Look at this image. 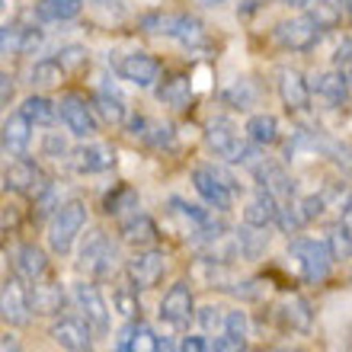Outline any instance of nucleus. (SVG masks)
Listing matches in <instances>:
<instances>
[{
    "instance_id": "a18cd8bd",
    "label": "nucleus",
    "mask_w": 352,
    "mask_h": 352,
    "mask_svg": "<svg viewBox=\"0 0 352 352\" xmlns=\"http://www.w3.org/2000/svg\"><path fill=\"white\" fill-rule=\"evenodd\" d=\"M247 314L243 311H228V317H224V330L234 336H247Z\"/></svg>"
},
{
    "instance_id": "7c9ffc66",
    "label": "nucleus",
    "mask_w": 352,
    "mask_h": 352,
    "mask_svg": "<svg viewBox=\"0 0 352 352\" xmlns=\"http://www.w3.org/2000/svg\"><path fill=\"white\" fill-rule=\"evenodd\" d=\"M243 131H247V138H250L253 144L266 148V144H276L278 141V119L269 116V112H256V116L247 119V129Z\"/></svg>"
},
{
    "instance_id": "c9c22d12",
    "label": "nucleus",
    "mask_w": 352,
    "mask_h": 352,
    "mask_svg": "<svg viewBox=\"0 0 352 352\" xmlns=\"http://www.w3.org/2000/svg\"><path fill=\"white\" fill-rule=\"evenodd\" d=\"M327 247L333 253V260H352V228L346 221H336L327 228Z\"/></svg>"
},
{
    "instance_id": "3c124183",
    "label": "nucleus",
    "mask_w": 352,
    "mask_h": 352,
    "mask_svg": "<svg viewBox=\"0 0 352 352\" xmlns=\"http://www.w3.org/2000/svg\"><path fill=\"white\" fill-rule=\"evenodd\" d=\"M144 129H148V119H144V116H138V119L129 122V131H131V135H141V138H144V135H148Z\"/></svg>"
},
{
    "instance_id": "393cba45",
    "label": "nucleus",
    "mask_w": 352,
    "mask_h": 352,
    "mask_svg": "<svg viewBox=\"0 0 352 352\" xmlns=\"http://www.w3.org/2000/svg\"><path fill=\"white\" fill-rule=\"evenodd\" d=\"M119 343L129 346L131 352H160V336H154V330L141 320H131V324L122 327Z\"/></svg>"
},
{
    "instance_id": "39448f33",
    "label": "nucleus",
    "mask_w": 352,
    "mask_h": 352,
    "mask_svg": "<svg viewBox=\"0 0 352 352\" xmlns=\"http://www.w3.org/2000/svg\"><path fill=\"white\" fill-rule=\"evenodd\" d=\"M84 224H87V205L84 202L71 199V202L58 205L55 214H52V221H48V247H52V253H58V256L71 253L77 234L84 231Z\"/></svg>"
},
{
    "instance_id": "052dcab7",
    "label": "nucleus",
    "mask_w": 352,
    "mask_h": 352,
    "mask_svg": "<svg viewBox=\"0 0 352 352\" xmlns=\"http://www.w3.org/2000/svg\"><path fill=\"white\" fill-rule=\"evenodd\" d=\"M276 352H305V349H288V346H285V349H276Z\"/></svg>"
},
{
    "instance_id": "58836bf2",
    "label": "nucleus",
    "mask_w": 352,
    "mask_h": 352,
    "mask_svg": "<svg viewBox=\"0 0 352 352\" xmlns=\"http://www.w3.org/2000/svg\"><path fill=\"white\" fill-rule=\"evenodd\" d=\"M112 311H119L122 317H135L141 311V305H138V288L131 285H119L116 292H112Z\"/></svg>"
},
{
    "instance_id": "7ed1b4c3",
    "label": "nucleus",
    "mask_w": 352,
    "mask_h": 352,
    "mask_svg": "<svg viewBox=\"0 0 352 352\" xmlns=\"http://www.w3.org/2000/svg\"><path fill=\"white\" fill-rule=\"evenodd\" d=\"M141 29L176 38L183 48H202L208 42L205 26L189 13H148V16H141Z\"/></svg>"
},
{
    "instance_id": "5701e85b",
    "label": "nucleus",
    "mask_w": 352,
    "mask_h": 352,
    "mask_svg": "<svg viewBox=\"0 0 352 352\" xmlns=\"http://www.w3.org/2000/svg\"><path fill=\"white\" fill-rule=\"evenodd\" d=\"M29 301H32V314H58L65 307V288L58 282H32L29 288Z\"/></svg>"
},
{
    "instance_id": "72a5a7b5",
    "label": "nucleus",
    "mask_w": 352,
    "mask_h": 352,
    "mask_svg": "<svg viewBox=\"0 0 352 352\" xmlns=\"http://www.w3.org/2000/svg\"><path fill=\"white\" fill-rule=\"evenodd\" d=\"M23 112H26V119L32 122V125H42V129L55 125L58 116H61L58 102H52L48 96H29V100L23 102Z\"/></svg>"
},
{
    "instance_id": "de8ad7c7",
    "label": "nucleus",
    "mask_w": 352,
    "mask_h": 352,
    "mask_svg": "<svg viewBox=\"0 0 352 352\" xmlns=\"http://www.w3.org/2000/svg\"><path fill=\"white\" fill-rule=\"evenodd\" d=\"M228 292H234L237 298H260L263 295V282H256V278H247V282H237V288L228 285Z\"/></svg>"
},
{
    "instance_id": "423d86ee",
    "label": "nucleus",
    "mask_w": 352,
    "mask_h": 352,
    "mask_svg": "<svg viewBox=\"0 0 352 352\" xmlns=\"http://www.w3.org/2000/svg\"><path fill=\"white\" fill-rule=\"evenodd\" d=\"M3 189H7V192H19V195L38 199L45 189H52V183H48V176L42 173V167H38L36 160L13 157L7 164V170H3Z\"/></svg>"
},
{
    "instance_id": "a19ab883",
    "label": "nucleus",
    "mask_w": 352,
    "mask_h": 352,
    "mask_svg": "<svg viewBox=\"0 0 352 352\" xmlns=\"http://www.w3.org/2000/svg\"><path fill=\"white\" fill-rule=\"evenodd\" d=\"M58 61L65 65V71H84L90 58H87V52L80 45H67L58 52Z\"/></svg>"
},
{
    "instance_id": "aec40b11",
    "label": "nucleus",
    "mask_w": 352,
    "mask_h": 352,
    "mask_svg": "<svg viewBox=\"0 0 352 352\" xmlns=\"http://www.w3.org/2000/svg\"><path fill=\"white\" fill-rule=\"evenodd\" d=\"M119 234L125 243H131V247L141 250V247H151V243L157 241V224L151 221L144 212H135L119 221Z\"/></svg>"
},
{
    "instance_id": "cd10ccee",
    "label": "nucleus",
    "mask_w": 352,
    "mask_h": 352,
    "mask_svg": "<svg viewBox=\"0 0 352 352\" xmlns=\"http://www.w3.org/2000/svg\"><path fill=\"white\" fill-rule=\"evenodd\" d=\"M42 45V32L32 26H3V52H16V55H29Z\"/></svg>"
},
{
    "instance_id": "4468645a",
    "label": "nucleus",
    "mask_w": 352,
    "mask_h": 352,
    "mask_svg": "<svg viewBox=\"0 0 352 352\" xmlns=\"http://www.w3.org/2000/svg\"><path fill=\"white\" fill-rule=\"evenodd\" d=\"M26 278L13 276L3 282V295H0V311H3V320L10 327H23L29 324L32 317V301H29V288L23 285Z\"/></svg>"
},
{
    "instance_id": "f704fd0d",
    "label": "nucleus",
    "mask_w": 352,
    "mask_h": 352,
    "mask_svg": "<svg viewBox=\"0 0 352 352\" xmlns=\"http://www.w3.org/2000/svg\"><path fill=\"white\" fill-rule=\"evenodd\" d=\"M65 74L67 71L58 58H42V61H36L32 71H29V84L32 87H58L65 80Z\"/></svg>"
},
{
    "instance_id": "bb28decb",
    "label": "nucleus",
    "mask_w": 352,
    "mask_h": 352,
    "mask_svg": "<svg viewBox=\"0 0 352 352\" xmlns=\"http://www.w3.org/2000/svg\"><path fill=\"white\" fill-rule=\"evenodd\" d=\"M266 228H253V224H243L241 231L234 234V241H237V253H241L243 260L256 263L263 253L269 250V234H263Z\"/></svg>"
},
{
    "instance_id": "a878e982",
    "label": "nucleus",
    "mask_w": 352,
    "mask_h": 352,
    "mask_svg": "<svg viewBox=\"0 0 352 352\" xmlns=\"http://www.w3.org/2000/svg\"><path fill=\"white\" fill-rule=\"evenodd\" d=\"M157 100L170 109H186L192 100V80L186 74H170L164 84L157 87Z\"/></svg>"
},
{
    "instance_id": "dca6fc26",
    "label": "nucleus",
    "mask_w": 352,
    "mask_h": 352,
    "mask_svg": "<svg viewBox=\"0 0 352 352\" xmlns=\"http://www.w3.org/2000/svg\"><path fill=\"white\" fill-rule=\"evenodd\" d=\"M278 96H282L288 112H307L314 90H311V84L305 80L301 71L285 67V71H278Z\"/></svg>"
},
{
    "instance_id": "4be33fe9",
    "label": "nucleus",
    "mask_w": 352,
    "mask_h": 352,
    "mask_svg": "<svg viewBox=\"0 0 352 352\" xmlns=\"http://www.w3.org/2000/svg\"><path fill=\"white\" fill-rule=\"evenodd\" d=\"M276 212H278V199L269 189H256L253 199L243 208V224H253V228H266V224H276Z\"/></svg>"
},
{
    "instance_id": "4c0bfd02",
    "label": "nucleus",
    "mask_w": 352,
    "mask_h": 352,
    "mask_svg": "<svg viewBox=\"0 0 352 352\" xmlns=\"http://www.w3.org/2000/svg\"><path fill=\"white\" fill-rule=\"evenodd\" d=\"M346 13V3L343 0H314L311 3V16L317 19V26L320 29H333Z\"/></svg>"
},
{
    "instance_id": "13d9d810",
    "label": "nucleus",
    "mask_w": 352,
    "mask_h": 352,
    "mask_svg": "<svg viewBox=\"0 0 352 352\" xmlns=\"http://www.w3.org/2000/svg\"><path fill=\"white\" fill-rule=\"evenodd\" d=\"M343 3H346V13H349V16H352V0H343Z\"/></svg>"
},
{
    "instance_id": "6e6d98bb",
    "label": "nucleus",
    "mask_w": 352,
    "mask_h": 352,
    "mask_svg": "<svg viewBox=\"0 0 352 352\" xmlns=\"http://www.w3.org/2000/svg\"><path fill=\"white\" fill-rule=\"evenodd\" d=\"M160 352H173V349H170V343H167V340H160Z\"/></svg>"
},
{
    "instance_id": "2f4dec72",
    "label": "nucleus",
    "mask_w": 352,
    "mask_h": 352,
    "mask_svg": "<svg viewBox=\"0 0 352 352\" xmlns=\"http://www.w3.org/2000/svg\"><path fill=\"white\" fill-rule=\"evenodd\" d=\"M80 7H84V0H38L36 16L42 23H65V19H74Z\"/></svg>"
},
{
    "instance_id": "8fccbe9b",
    "label": "nucleus",
    "mask_w": 352,
    "mask_h": 352,
    "mask_svg": "<svg viewBox=\"0 0 352 352\" xmlns=\"http://www.w3.org/2000/svg\"><path fill=\"white\" fill-rule=\"evenodd\" d=\"M176 352H208V346H205L202 336H183V343H179Z\"/></svg>"
},
{
    "instance_id": "864d4df0",
    "label": "nucleus",
    "mask_w": 352,
    "mask_h": 352,
    "mask_svg": "<svg viewBox=\"0 0 352 352\" xmlns=\"http://www.w3.org/2000/svg\"><path fill=\"white\" fill-rule=\"evenodd\" d=\"M3 352H19V346H16V340H13V336H3Z\"/></svg>"
},
{
    "instance_id": "473e14b6",
    "label": "nucleus",
    "mask_w": 352,
    "mask_h": 352,
    "mask_svg": "<svg viewBox=\"0 0 352 352\" xmlns=\"http://www.w3.org/2000/svg\"><path fill=\"white\" fill-rule=\"evenodd\" d=\"M93 109H96L100 122H106V125H122L125 116H129L122 96H116V93H109V90H100L96 96H93Z\"/></svg>"
},
{
    "instance_id": "f8f14e48",
    "label": "nucleus",
    "mask_w": 352,
    "mask_h": 352,
    "mask_svg": "<svg viewBox=\"0 0 352 352\" xmlns=\"http://www.w3.org/2000/svg\"><path fill=\"white\" fill-rule=\"evenodd\" d=\"M195 317V305H192V292L186 282H176L167 288V295L160 301V320L173 330H186L189 320Z\"/></svg>"
},
{
    "instance_id": "4d7b16f0",
    "label": "nucleus",
    "mask_w": 352,
    "mask_h": 352,
    "mask_svg": "<svg viewBox=\"0 0 352 352\" xmlns=\"http://www.w3.org/2000/svg\"><path fill=\"white\" fill-rule=\"evenodd\" d=\"M112 352H131V349H129V346H122V343H119V346H116V349H112Z\"/></svg>"
},
{
    "instance_id": "e2e57ef3",
    "label": "nucleus",
    "mask_w": 352,
    "mask_h": 352,
    "mask_svg": "<svg viewBox=\"0 0 352 352\" xmlns=\"http://www.w3.org/2000/svg\"><path fill=\"white\" fill-rule=\"evenodd\" d=\"M349 80H352V77H349Z\"/></svg>"
},
{
    "instance_id": "412c9836",
    "label": "nucleus",
    "mask_w": 352,
    "mask_h": 352,
    "mask_svg": "<svg viewBox=\"0 0 352 352\" xmlns=\"http://www.w3.org/2000/svg\"><path fill=\"white\" fill-rule=\"evenodd\" d=\"M349 87H352V80L343 74V71H327V74L314 77L311 90H314L324 102H330V106H343V102L349 100Z\"/></svg>"
},
{
    "instance_id": "e433bc0d",
    "label": "nucleus",
    "mask_w": 352,
    "mask_h": 352,
    "mask_svg": "<svg viewBox=\"0 0 352 352\" xmlns=\"http://www.w3.org/2000/svg\"><path fill=\"white\" fill-rule=\"evenodd\" d=\"M276 224L282 234H298L301 228L307 224L305 212H301V202L288 199V202H278V212H276Z\"/></svg>"
},
{
    "instance_id": "37998d69",
    "label": "nucleus",
    "mask_w": 352,
    "mask_h": 352,
    "mask_svg": "<svg viewBox=\"0 0 352 352\" xmlns=\"http://www.w3.org/2000/svg\"><path fill=\"white\" fill-rule=\"evenodd\" d=\"M199 324L205 327V330H214V327H224V317L228 314H221V307H214V305H205L202 311H199Z\"/></svg>"
},
{
    "instance_id": "49530a36",
    "label": "nucleus",
    "mask_w": 352,
    "mask_h": 352,
    "mask_svg": "<svg viewBox=\"0 0 352 352\" xmlns=\"http://www.w3.org/2000/svg\"><path fill=\"white\" fill-rule=\"evenodd\" d=\"M42 154L45 157H61V154H67V144L61 135H55V131H48L45 141H42Z\"/></svg>"
},
{
    "instance_id": "680f3d73",
    "label": "nucleus",
    "mask_w": 352,
    "mask_h": 352,
    "mask_svg": "<svg viewBox=\"0 0 352 352\" xmlns=\"http://www.w3.org/2000/svg\"><path fill=\"white\" fill-rule=\"evenodd\" d=\"M346 208H349V218H352V195H349V202H346Z\"/></svg>"
},
{
    "instance_id": "6e6552de",
    "label": "nucleus",
    "mask_w": 352,
    "mask_h": 352,
    "mask_svg": "<svg viewBox=\"0 0 352 352\" xmlns=\"http://www.w3.org/2000/svg\"><path fill=\"white\" fill-rule=\"evenodd\" d=\"M58 109H61L65 129L71 131L74 138H93V135L100 131V116L93 109V102H87L80 93H65L61 102H58Z\"/></svg>"
},
{
    "instance_id": "ddd939ff",
    "label": "nucleus",
    "mask_w": 352,
    "mask_h": 352,
    "mask_svg": "<svg viewBox=\"0 0 352 352\" xmlns=\"http://www.w3.org/2000/svg\"><path fill=\"white\" fill-rule=\"evenodd\" d=\"M77 256H80V260H77V266L84 269L87 276L100 278V276H106V272H109V263L116 260V247H112L109 237H106L102 231H90Z\"/></svg>"
},
{
    "instance_id": "6ab92c4d",
    "label": "nucleus",
    "mask_w": 352,
    "mask_h": 352,
    "mask_svg": "<svg viewBox=\"0 0 352 352\" xmlns=\"http://www.w3.org/2000/svg\"><path fill=\"white\" fill-rule=\"evenodd\" d=\"M253 173H256V179H260L263 189H269L278 202L295 199V179H292V176H288L282 167H278V164H266V160H260V164L253 167Z\"/></svg>"
},
{
    "instance_id": "603ef678",
    "label": "nucleus",
    "mask_w": 352,
    "mask_h": 352,
    "mask_svg": "<svg viewBox=\"0 0 352 352\" xmlns=\"http://www.w3.org/2000/svg\"><path fill=\"white\" fill-rule=\"evenodd\" d=\"M0 80H3V90H0V100H3V106H7V102H10V96H13V84H10V74H3V77H0Z\"/></svg>"
},
{
    "instance_id": "f3484780",
    "label": "nucleus",
    "mask_w": 352,
    "mask_h": 352,
    "mask_svg": "<svg viewBox=\"0 0 352 352\" xmlns=\"http://www.w3.org/2000/svg\"><path fill=\"white\" fill-rule=\"evenodd\" d=\"M71 164L77 173H106L116 164V151L109 144H80L77 151H71Z\"/></svg>"
},
{
    "instance_id": "09e8293b",
    "label": "nucleus",
    "mask_w": 352,
    "mask_h": 352,
    "mask_svg": "<svg viewBox=\"0 0 352 352\" xmlns=\"http://www.w3.org/2000/svg\"><path fill=\"white\" fill-rule=\"evenodd\" d=\"M333 65L336 67H352V38H346L343 45L333 52Z\"/></svg>"
},
{
    "instance_id": "5fc2aeb1",
    "label": "nucleus",
    "mask_w": 352,
    "mask_h": 352,
    "mask_svg": "<svg viewBox=\"0 0 352 352\" xmlns=\"http://www.w3.org/2000/svg\"><path fill=\"white\" fill-rule=\"evenodd\" d=\"M282 3H288V7H311L314 0H282Z\"/></svg>"
},
{
    "instance_id": "9b49d317",
    "label": "nucleus",
    "mask_w": 352,
    "mask_h": 352,
    "mask_svg": "<svg viewBox=\"0 0 352 352\" xmlns=\"http://www.w3.org/2000/svg\"><path fill=\"white\" fill-rule=\"evenodd\" d=\"M48 333L67 352H93V327L87 317H71V314L58 317Z\"/></svg>"
},
{
    "instance_id": "1a4fd4ad",
    "label": "nucleus",
    "mask_w": 352,
    "mask_h": 352,
    "mask_svg": "<svg viewBox=\"0 0 352 352\" xmlns=\"http://www.w3.org/2000/svg\"><path fill=\"white\" fill-rule=\"evenodd\" d=\"M112 71L135 87H154L160 80V61L148 52H129L112 61Z\"/></svg>"
},
{
    "instance_id": "0eeeda50",
    "label": "nucleus",
    "mask_w": 352,
    "mask_h": 352,
    "mask_svg": "<svg viewBox=\"0 0 352 352\" xmlns=\"http://www.w3.org/2000/svg\"><path fill=\"white\" fill-rule=\"evenodd\" d=\"M320 32L324 29L317 26V19L311 13H301V16H292V19H282L276 26V42L285 52H311V48L320 42Z\"/></svg>"
},
{
    "instance_id": "79ce46f5",
    "label": "nucleus",
    "mask_w": 352,
    "mask_h": 352,
    "mask_svg": "<svg viewBox=\"0 0 352 352\" xmlns=\"http://www.w3.org/2000/svg\"><path fill=\"white\" fill-rule=\"evenodd\" d=\"M212 352H247V336H234L224 330L221 336H214Z\"/></svg>"
},
{
    "instance_id": "ea45409f",
    "label": "nucleus",
    "mask_w": 352,
    "mask_h": 352,
    "mask_svg": "<svg viewBox=\"0 0 352 352\" xmlns=\"http://www.w3.org/2000/svg\"><path fill=\"white\" fill-rule=\"evenodd\" d=\"M253 100H256V90L250 87V80H237L231 90L224 93V102L234 106V109H250Z\"/></svg>"
},
{
    "instance_id": "2eb2a0df",
    "label": "nucleus",
    "mask_w": 352,
    "mask_h": 352,
    "mask_svg": "<svg viewBox=\"0 0 352 352\" xmlns=\"http://www.w3.org/2000/svg\"><path fill=\"white\" fill-rule=\"evenodd\" d=\"M74 301L77 307L84 311V317L90 320V327L96 333H109V305H106V298L100 295V288L93 285V282H77L74 285Z\"/></svg>"
},
{
    "instance_id": "9d476101",
    "label": "nucleus",
    "mask_w": 352,
    "mask_h": 352,
    "mask_svg": "<svg viewBox=\"0 0 352 352\" xmlns=\"http://www.w3.org/2000/svg\"><path fill=\"white\" fill-rule=\"evenodd\" d=\"M164 272H167V256L160 250H138L125 263V276H129V282L138 288V292L154 288L160 278H164Z\"/></svg>"
},
{
    "instance_id": "a211bd4d",
    "label": "nucleus",
    "mask_w": 352,
    "mask_h": 352,
    "mask_svg": "<svg viewBox=\"0 0 352 352\" xmlns=\"http://www.w3.org/2000/svg\"><path fill=\"white\" fill-rule=\"evenodd\" d=\"M29 138H32V122L26 119L23 109L3 119V154L7 157H23V151L29 148Z\"/></svg>"
},
{
    "instance_id": "bf43d9fd",
    "label": "nucleus",
    "mask_w": 352,
    "mask_h": 352,
    "mask_svg": "<svg viewBox=\"0 0 352 352\" xmlns=\"http://www.w3.org/2000/svg\"><path fill=\"white\" fill-rule=\"evenodd\" d=\"M205 3H208V7H218V3H224V0H205Z\"/></svg>"
},
{
    "instance_id": "b1692460",
    "label": "nucleus",
    "mask_w": 352,
    "mask_h": 352,
    "mask_svg": "<svg viewBox=\"0 0 352 352\" xmlns=\"http://www.w3.org/2000/svg\"><path fill=\"white\" fill-rule=\"evenodd\" d=\"M48 272V256L42 247L36 243H23L16 250V276H23L26 282H38Z\"/></svg>"
},
{
    "instance_id": "c85d7f7f",
    "label": "nucleus",
    "mask_w": 352,
    "mask_h": 352,
    "mask_svg": "<svg viewBox=\"0 0 352 352\" xmlns=\"http://www.w3.org/2000/svg\"><path fill=\"white\" fill-rule=\"evenodd\" d=\"M278 317H282V324L292 327V330H298V333H307L311 330V305H307L301 295H292L285 298L282 305H278Z\"/></svg>"
},
{
    "instance_id": "c756f323",
    "label": "nucleus",
    "mask_w": 352,
    "mask_h": 352,
    "mask_svg": "<svg viewBox=\"0 0 352 352\" xmlns=\"http://www.w3.org/2000/svg\"><path fill=\"white\" fill-rule=\"evenodd\" d=\"M102 212L112 214V218H129V214L138 212V192L131 186H116L106 199H102Z\"/></svg>"
},
{
    "instance_id": "f257e3e1",
    "label": "nucleus",
    "mask_w": 352,
    "mask_h": 352,
    "mask_svg": "<svg viewBox=\"0 0 352 352\" xmlns=\"http://www.w3.org/2000/svg\"><path fill=\"white\" fill-rule=\"evenodd\" d=\"M205 144L218 154V157H224L228 164H250V167H256L263 157H256V148L260 144H247V141L237 135V129H234L231 119H224V116H214L208 125H205Z\"/></svg>"
},
{
    "instance_id": "f03ea898",
    "label": "nucleus",
    "mask_w": 352,
    "mask_h": 352,
    "mask_svg": "<svg viewBox=\"0 0 352 352\" xmlns=\"http://www.w3.org/2000/svg\"><path fill=\"white\" fill-rule=\"evenodd\" d=\"M288 260L295 263L298 276L305 278L307 285H320L330 278V266H333V253L324 241L314 237H295L288 243Z\"/></svg>"
},
{
    "instance_id": "20e7f679",
    "label": "nucleus",
    "mask_w": 352,
    "mask_h": 352,
    "mask_svg": "<svg viewBox=\"0 0 352 352\" xmlns=\"http://www.w3.org/2000/svg\"><path fill=\"white\" fill-rule=\"evenodd\" d=\"M192 186L205 199V205H212L214 212H231L234 195L241 192L237 179L231 173H224L221 167H212V164H202V167L192 170Z\"/></svg>"
},
{
    "instance_id": "c03bdc74",
    "label": "nucleus",
    "mask_w": 352,
    "mask_h": 352,
    "mask_svg": "<svg viewBox=\"0 0 352 352\" xmlns=\"http://www.w3.org/2000/svg\"><path fill=\"white\" fill-rule=\"evenodd\" d=\"M144 141L154 144V148H170V144H173V125H154Z\"/></svg>"
}]
</instances>
